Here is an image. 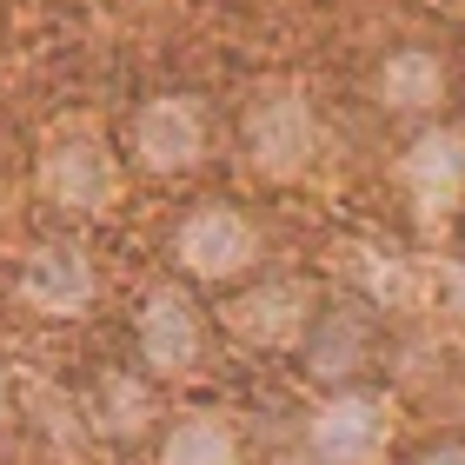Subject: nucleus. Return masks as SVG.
<instances>
[{
  "label": "nucleus",
  "mask_w": 465,
  "mask_h": 465,
  "mask_svg": "<svg viewBox=\"0 0 465 465\" xmlns=\"http://www.w3.org/2000/svg\"><path fill=\"white\" fill-rule=\"evenodd\" d=\"M240 146L246 166L272 186H292L320 153V120H312V100L300 87H260L252 107L240 120Z\"/></svg>",
  "instance_id": "nucleus-1"
},
{
  "label": "nucleus",
  "mask_w": 465,
  "mask_h": 465,
  "mask_svg": "<svg viewBox=\"0 0 465 465\" xmlns=\"http://www.w3.org/2000/svg\"><path fill=\"white\" fill-rule=\"evenodd\" d=\"M260 252H266V240H260V226H252V213H240V206H226V200H200L193 213L173 226V266L200 286L246 280V272L260 266Z\"/></svg>",
  "instance_id": "nucleus-2"
},
{
  "label": "nucleus",
  "mask_w": 465,
  "mask_h": 465,
  "mask_svg": "<svg viewBox=\"0 0 465 465\" xmlns=\"http://www.w3.org/2000/svg\"><path fill=\"white\" fill-rule=\"evenodd\" d=\"M320 306L326 300L306 280H292V272L286 280H252L220 306V332L232 346H252V352H300V340L320 320Z\"/></svg>",
  "instance_id": "nucleus-3"
},
{
  "label": "nucleus",
  "mask_w": 465,
  "mask_h": 465,
  "mask_svg": "<svg viewBox=\"0 0 465 465\" xmlns=\"http://www.w3.org/2000/svg\"><path fill=\"white\" fill-rule=\"evenodd\" d=\"M372 352H379V306L352 300V292H332L320 306V320H312V332L300 340V372L320 392H346L366 379Z\"/></svg>",
  "instance_id": "nucleus-4"
},
{
  "label": "nucleus",
  "mask_w": 465,
  "mask_h": 465,
  "mask_svg": "<svg viewBox=\"0 0 465 465\" xmlns=\"http://www.w3.org/2000/svg\"><path fill=\"white\" fill-rule=\"evenodd\" d=\"M40 193L74 220H100L120 200V160L100 140V126H67L40 153Z\"/></svg>",
  "instance_id": "nucleus-5"
},
{
  "label": "nucleus",
  "mask_w": 465,
  "mask_h": 465,
  "mask_svg": "<svg viewBox=\"0 0 465 465\" xmlns=\"http://www.w3.org/2000/svg\"><path fill=\"white\" fill-rule=\"evenodd\" d=\"M386 439H392V406L372 386L326 392L306 412V459L312 465H379Z\"/></svg>",
  "instance_id": "nucleus-6"
},
{
  "label": "nucleus",
  "mask_w": 465,
  "mask_h": 465,
  "mask_svg": "<svg viewBox=\"0 0 465 465\" xmlns=\"http://www.w3.org/2000/svg\"><path fill=\"white\" fill-rule=\"evenodd\" d=\"M14 300L40 312V320H87L100 300V266L87 246L74 240H40L27 246V260L14 272Z\"/></svg>",
  "instance_id": "nucleus-7"
},
{
  "label": "nucleus",
  "mask_w": 465,
  "mask_h": 465,
  "mask_svg": "<svg viewBox=\"0 0 465 465\" xmlns=\"http://www.w3.org/2000/svg\"><path fill=\"white\" fill-rule=\"evenodd\" d=\"M134 359L146 379H186L206 359V320L180 286H153L134 312Z\"/></svg>",
  "instance_id": "nucleus-8"
},
{
  "label": "nucleus",
  "mask_w": 465,
  "mask_h": 465,
  "mask_svg": "<svg viewBox=\"0 0 465 465\" xmlns=\"http://www.w3.org/2000/svg\"><path fill=\"white\" fill-rule=\"evenodd\" d=\"M126 146H134V166L153 173V180L193 173V166L206 160V114H200V100H186V94L140 100L134 126H126Z\"/></svg>",
  "instance_id": "nucleus-9"
},
{
  "label": "nucleus",
  "mask_w": 465,
  "mask_h": 465,
  "mask_svg": "<svg viewBox=\"0 0 465 465\" xmlns=\"http://www.w3.org/2000/svg\"><path fill=\"white\" fill-rule=\"evenodd\" d=\"M399 193L412 200V213L439 226L465 206V126H426L399 153Z\"/></svg>",
  "instance_id": "nucleus-10"
},
{
  "label": "nucleus",
  "mask_w": 465,
  "mask_h": 465,
  "mask_svg": "<svg viewBox=\"0 0 465 465\" xmlns=\"http://www.w3.org/2000/svg\"><path fill=\"white\" fill-rule=\"evenodd\" d=\"M160 379H146V372H100L94 379V399H87V419H94V432L107 439V446H140L146 432H153V419H160Z\"/></svg>",
  "instance_id": "nucleus-11"
},
{
  "label": "nucleus",
  "mask_w": 465,
  "mask_h": 465,
  "mask_svg": "<svg viewBox=\"0 0 465 465\" xmlns=\"http://www.w3.org/2000/svg\"><path fill=\"white\" fill-rule=\"evenodd\" d=\"M372 100L379 114H439L446 100V60L432 47H392L386 60L372 67Z\"/></svg>",
  "instance_id": "nucleus-12"
},
{
  "label": "nucleus",
  "mask_w": 465,
  "mask_h": 465,
  "mask_svg": "<svg viewBox=\"0 0 465 465\" xmlns=\"http://www.w3.org/2000/svg\"><path fill=\"white\" fill-rule=\"evenodd\" d=\"M160 465H240V432H232V419L226 412H180L173 426L160 432Z\"/></svg>",
  "instance_id": "nucleus-13"
},
{
  "label": "nucleus",
  "mask_w": 465,
  "mask_h": 465,
  "mask_svg": "<svg viewBox=\"0 0 465 465\" xmlns=\"http://www.w3.org/2000/svg\"><path fill=\"white\" fill-rule=\"evenodd\" d=\"M412 465H465V439H432V446H419Z\"/></svg>",
  "instance_id": "nucleus-14"
},
{
  "label": "nucleus",
  "mask_w": 465,
  "mask_h": 465,
  "mask_svg": "<svg viewBox=\"0 0 465 465\" xmlns=\"http://www.w3.org/2000/svg\"><path fill=\"white\" fill-rule=\"evenodd\" d=\"M446 306L459 312V326H465V252H459V260L446 266Z\"/></svg>",
  "instance_id": "nucleus-15"
},
{
  "label": "nucleus",
  "mask_w": 465,
  "mask_h": 465,
  "mask_svg": "<svg viewBox=\"0 0 465 465\" xmlns=\"http://www.w3.org/2000/svg\"><path fill=\"white\" fill-rule=\"evenodd\" d=\"M0 426H7V379H0Z\"/></svg>",
  "instance_id": "nucleus-16"
}]
</instances>
